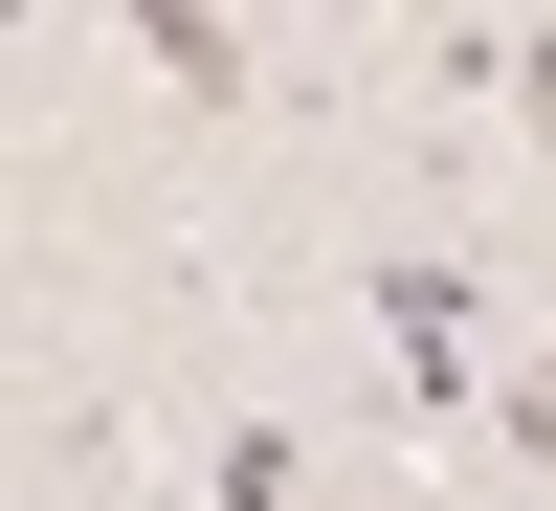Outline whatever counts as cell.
<instances>
[{"label":"cell","mask_w":556,"mask_h":511,"mask_svg":"<svg viewBox=\"0 0 556 511\" xmlns=\"http://www.w3.org/2000/svg\"><path fill=\"white\" fill-rule=\"evenodd\" d=\"M356 311H379V356H401V400H424V445H468L490 423V356H468V267H445V245H379V267H356Z\"/></svg>","instance_id":"obj_1"},{"label":"cell","mask_w":556,"mask_h":511,"mask_svg":"<svg viewBox=\"0 0 556 511\" xmlns=\"http://www.w3.org/2000/svg\"><path fill=\"white\" fill-rule=\"evenodd\" d=\"M134 67H156V89H201V112H312V89L267 67L245 23H201V0H156V23H134Z\"/></svg>","instance_id":"obj_2"},{"label":"cell","mask_w":556,"mask_h":511,"mask_svg":"<svg viewBox=\"0 0 556 511\" xmlns=\"http://www.w3.org/2000/svg\"><path fill=\"white\" fill-rule=\"evenodd\" d=\"M201 511H312V445L290 423H201Z\"/></svg>","instance_id":"obj_3"},{"label":"cell","mask_w":556,"mask_h":511,"mask_svg":"<svg viewBox=\"0 0 556 511\" xmlns=\"http://www.w3.org/2000/svg\"><path fill=\"white\" fill-rule=\"evenodd\" d=\"M468 445H513V468H556V356H490V423Z\"/></svg>","instance_id":"obj_4"},{"label":"cell","mask_w":556,"mask_h":511,"mask_svg":"<svg viewBox=\"0 0 556 511\" xmlns=\"http://www.w3.org/2000/svg\"><path fill=\"white\" fill-rule=\"evenodd\" d=\"M534 156H556V112H534Z\"/></svg>","instance_id":"obj_5"}]
</instances>
